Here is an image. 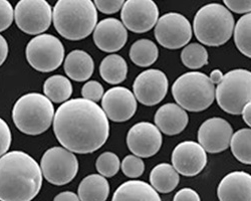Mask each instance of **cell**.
<instances>
[{"mask_svg":"<svg viewBox=\"0 0 251 201\" xmlns=\"http://www.w3.org/2000/svg\"><path fill=\"white\" fill-rule=\"evenodd\" d=\"M77 193L80 201H106L110 194V184L106 177L91 174L82 179Z\"/></svg>","mask_w":251,"mask_h":201,"instance_id":"cell-23","label":"cell"},{"mask_svg":"<svg viewBox=\"0 0 251 201\" xmlns=\"http://www.w3.org/2000/svg\"><path fill=\"white\" fill-rule=\"evenodd\" d=\"M230 148L239 162L251 165V129L236 131L230 142Z\"/></svg>","mask_w":251,"mask_h":201,"instance_id":"cell-28","label":"cell"},{"mask_svg":"<svg viewBox=\"0 0 251 201\" xmlns=\"http://www.w3.org/2000/svg\"><path fill=\"white\" fill-rule=\"evenodd\" d=\"M103 95V87L99 82H97V80H90V82L83 85L81 89L82 99H86L94 103L100 100Z\"/></svg>","mask_w":251,"mask_h":201,"instance_id":"cell-33","label":"cell"},{"mask_svg":"<svg viewBox=\"0 0 251 201\" xmlns=\"http://www.w3.org/2000/svg\"><path fill=\"white\" fill-rule=\"evenodd\" d=\"M14 20V10L7 0H0V32L6 30Z\"/></svg>","mask_w":251,"mask_h":201,"instance_id":"cell-34","label":"cell"},{"mask_svg":"<svg viewBox=\"0 0 251 201\" xmlns=\"http://www.w3.org/2000/svg\"><path fill=\"white\" fill-rule=\"evenodd\" d=\"M17 27L30 35L47 31L52 22V9L46 0H20L14 9Z\"/></svg>","mask_w":251,"mask_h":201,"instance_id":"cell-10","label":"cell"},{"mask_svg":"<svg viewBox=\"0 0 251 201\" xmlns=\"http://www.w3.org/2000/svg\"><path fill=\"white\" fill-rule=\"evenodd\" d=\"M169 82L166 75L156 69L142 72L135 79L133 90L137 100L152 107L161 103L168 93Z\"/></svg>","mask_w":251,"mask_h":201,"instance_id":"cell-13","label":"cell"},{"mask_svg":"<svg viewBox=\"0 0 251 201\" xmlns=\"http://www.w3.org/2000/svg\"><path fill=\"white\" fill-rule=\"evenodd\" d=\"M44 93L53 103H66L73 94V85L67 76L55 75L45 82Z\"/></svg>","mask_w":251,"mask_h":201,"instance_id":"cell-27","label":"cell"},{"mask_svg":"<svg viewBox=\"0 0 251 201\" xmlns=\"http://www.w3.org/2000/svg\"><path fill=\"white\" fill-rule=\"evenodd\" d=\"M219 201H251V174L245 171L228 173L217 188Z\"/></svg>","mask_w":251,"mask_h":201,"instance_id":"cell-19","label":"cell"},{"mask_svg":"<svg viewBox=\"0 0 251 201\" xmlns=\"http://www.w3.org/2000/svg\"><path fill=\"white\" fill-rule=\"evenodd\" d=\"M12 135L9 126L5 121L0 118V158L8 153L11 146Z\"/></svg>","mask_w":251,"mask_h":201,"instance_id":"cell-35","label":"cell"},{"mask_svg":"<svg viewBox=\"0 0 251 201\" xmlns=\"http://www.w3.org/2000/svg\"><path fill=\"white\" fill-rule=\"evenodd\" d=\"M233 129L225 119L214 117L206 120L198 130L199 144L208 153L225 151L233 136Z\"/></svg>","mask_w":251,"mask_h":201,"instance_id":"cell-15","label":"cell"},{"mask_svg":"<svg viewBox=\"0 0 251 201\" xmlns=\"http://www.w3.org/2000/svg\"><path fill=\"white\" fill-rule=\"evenodd\" d=\"M173 201H201L199 194L192 188H182L174 196Z\"/></svg>","mask_w":251,"mask_h":201,"instance_id":"cell-38","label":"cell"},{"mask_svg":"<svg viewBox=\"0 0 251 201\" xmlns=\"http://www.w3.org/2000/svg\"><path fill=\"white\" fill-rule=\"evenodd\" d=\"M125 27L135 32L151 30L159 20V8L152 0H127L121 11Z\"/></svg>","mask_w":251,"mask_h":201,"instance_id":"cell-12","label":"cell"},{"mask_svg":"<svg viewBox=\"0 0 251 201\" xmlns=\"http://www.w3.org/2000/svg\"><path fill=\"white\" fill-rule=\"evenodd\" d=\"M172 165L183 176H196L207 165V153L195 141H184L173 150Z\"/></svg>","mask_w":251,"mask_h":201,"instance_id":"cell-16","label":"cell"},{"mask_svg":"<svg viewBox=\"0 0 251 201\" xmlns=\"http://www.w3.org/2000/svg\"><path fill=\"white\" fill-rule=\"evenodd\" d=\"M112 201H161L158 192L145 181L130 180L121 184Z\"/></svg>","mask_w":251,"mask_h":201,"instance_id":"cell-21","label":"cell"},{"mask_svg":"<svg viewBox=\"0 0 251 201\" xmlns=\"http://www.w3.org/2000/svg\"><path fill=\"white\" fill-rule=\"evenodd\" d=\"M64 68L70 78L75 82H86L94 74L95 63L85 50H75L67 55Z\"/></svg>","mask_w":251,"mask_h":201,"instance_id":"cell-22","label":"cell"},{"mask_svg":"<svg viewBox=\"0 0 251 201\" xmlns=\"http://www.w3.org/2000/svg\"><path fill=\"white\" fill-rule=\"evenodd\" d=\"M234 18L226 6L209 3L202 6L195 14L193 30L202 45L220 47L231 38L234 32Z\"/></svg>","mask_w":251,"mask_h":201,"instance_id":"cell-4","label":"cell"},{"mask_svg":"<svg viewBox=\"0 0 251 201\" xmlns=\"http://www.w3.org/2000/svg\"><path fill=\"white\" fill-rule=\"evenodd\" d=\"M128 40V31L121 20L104 18L97 25L94 30V42L104 52H117Z\"/></svg>","mask_w":251,"mask_h":201,"instance_id":"cell-18","label":"cell"},{"mask_svg":"<svg viewBox=\"0 0 251 201\" xmlns=\"http://www.w3.org/2000/svg\"><path fill=\"white\" fill-rule=\"evenodd\" d=\"M53 201H80L79 197L72 191H64L57 194Z\"/></svg>","mask_w":251,"mask_h":201,"instance_id":"cell-40","label":"cell"},{"mask_svg":"<svg viewBox=\"0 0 251 201\" xmlns=\"http://www.w3.org/2000/svg\"><path fill=\"white\" fill-rule=\"evenodd\" d=\"M43 186L40 165L24 151L0 158V201H31Z\"/></svg>","mask_w":251,"mask_h":201,"instance_id":"cell-2","label":"cell"},{"mask_svg":"<svg viewBox=\"0 0 251 201\" xmlns=\"http://www.w3.org/2000/svg\"><path fill=\"white\" fill-rule=\"evenodd\" d=\"M215 99L227 114L240 115L245 105L251 102V72L235 69L225 74L216 88Z\"/></svg>","mask_w":251,"mask_h":201,"instance_id":"cell-7","label":"cell"},{"mask_svg":"<svg viewBox=\"0 0 251 201\" xmlns=\"http://www.w3.org/2000/svg\"><path fill=\"white\" fill-rule=\"evenodd\" d=\"M152 187L160 193L172 192L180 182V175L173 165L160 163L156 165L150 173Z\"/></svg>","mask_w":251,"mask_h":201,"instance_id":"cell-24","label":"cell"},{"mask_svg":"<svg viewBox=\"0 0 251 201\" xmlns=\"http://www.w3.org/2000/svg\"><path fill=\"white\" fill-rule=\"evenodd\" d=\"M234 43L238 50L251 58V13L241 16L234 27Z\"/></svg>","mask_w":251,"mask_h":201,"instance_id":"cell-29","label":"cell"},{"mask_svg":"<svg viewBox=\"0 0 251 201\" xmlns=\"http://www.w3.org/2000/svg\"><path fill=\"white\" fill-rule=\"evenodd\" d=\"M223 77H224V74L218 69L213 70L211 72L210 75H209V78H210V80L213 83V85H217V86L222 82Z\"/></svg>","mask_w":251,"mask_h":201,"instance_id":"cell-41","label":"cell"},{"mask_svg":"<svg viewBox=\"0 0 251 201\" xmlns=\"http://www.w3.org/2000/svg\"><path fill=\"white\" fill-rule=\"evenodd\" d=\"M121 167L119 157L113 152H103L96 161V168L100 175L103 177L115 176Z\"/></svg>","mask_w":251,"mask_h":201,"instance_id":"cell-31","label":"cell"},{"mask_svg":"<svg viewBox=\"0 0 251 201\" xmlns=\"http://www.w3.org/2000/svg\"><path fill=\"white\" fill-rule=\"evenodd\" d=\"M8 55V44L6 39L0 34V67H1Z\"/></svg>","mask_w":251,"mask_h":201,"instance_id":"cell-39","label":"cell"},{"mask_svg":"<svg viewBox=\"0 0 251 201\" xmlns=\"http://www.w3.org/2000/svg\"><path fill=\"white\" fill-rule=\"evenodd\" d=\"M101 109L108 119L117 123L130 120L137 111V99L129 89L114 87L104 93Z\"/></svg>","mask_w":251,"mask_h":201,"instance_id":"cell-17","label":"cell"},{"mask_svg":"<svg viewBox=\"0 0 251 201\" xmlns=\"http://www.w3.org/2000/svg\"><path fill=\"white\" fill-rule=\"evenodd\" d=\"M159 56L158 47L154 42L147 38H142L135 42L130 49V58L132 62L141 68H148L156 63Z\"/></svg>","mask_w":251,"mask_h":201,"instance_id":"cell-26","label":"cell"},{"mask_svg":"<svg viewBox=\"0 0 251 201\" xmlns=\"http://www.w3.org/2000/svg\"><path fill=\"white\" fill-rule=\"evenodd\" d=\"M183 65L190 70H198L208 65V51L200 44L187 45L181 52Z\"/></svg>","mask_w":251,"mask_h":201,"instance_id":"cell-30","label":"cell"},{"mask_svg":"<svg viewBox=\"0 0 251 201\" xmlns=\"http://www.w3.org/2000/svg\"><path fill=\"white\" fill-rule=\"evenodd\" d=\"M163 137L158 127L150 122L135 124L128 132L127 145L137 157L150 158L161 149Z\"/></svg>","mask_w":251,"mask_h":201,"instance_id":"cell-14","label":"cell"},{"mask_svg":"<svg viewBox=\"0 0 251 201\" xmlns=\"http://www.w3.org/2000/svg\"><path fill=\"white\" fill-rule=\"evenodd\" d=\"M242 119L247 126L251 128V102L245 105V107L242 110Z\"/></svg>","mask_w":251,"mask_h":201,"instance_id":"cell-42","label":"cell"},{"mask_svg":"<svg viewBox=\"0 0 251 201\" xmlns=\"http://www.w3.org/2000/svg\"><path fill=\"white\" fill-rule=\"evenodd\" d=\"M154 34L163 48L178 50L185 48L191 40L192 26L184 15L178 12H169L159 18Z\"/></svg>","mask_w":251,"mask_h":201,"instance_id":"cell-11","label":"cell"},{"mask_svg":"<svg viewBox=\"0 0 251 201\" xmlns=\"http://www.w3.org/2000/svg\"><path fill=\"white\" fill-rule=\"evenodd\" d=\"M215 85L201 72H189L180 75L172 86V95L185 111L202 112L215 100Z\"/></svg>","mask_w":251,"mask_h":201,"instance_id":"cell-6","label":"cell"},{"mask_svg":"<svg viewBox=\"0 0 251 201\" xmlns=\"http://www.w3.org/2000/svg\"><path fill=\"white\" fill-rule=\"evenodd\" d=\"M44 177L50 183L57 186L66 185L75 179L78 172V160L75 153L62 147L47 150L40 160Z\"/></svg>","mask_w":251,"mask_h":201,"instance_id":"cell-9","label":"cell"},{"mask_svg":"<svg viewBox=\"0 0 251 201\" xmlns=\"http://www.w3.org/2000/svg\"><path fill=\"white\" fill-rule=\"evenodd\" d=\"M25 55L28 64L35 71L50 73L64 62L65 48L56 36L44 33L30 40L26 46Z\"/></svg>","mask_w":251,"mask_h":201,"instance_id":"cell-8","label":"cell"},{"mask_svg":"<svg viewBox=\"0 0 251 201\" xmlns=\"http://www.w3.org/2000/svg\"><path fill=\"white\" fill-rule=\"evenodd\" d=\"M154 120L156 126L162 133L174 136L185 130L189 123V116L179 105L168 103L158 109Z\"/></svg>","mask_w":251,"mask_h":201,"instance_id":"cell-20","label":"cell"},{"mask_svg":"<svg viewBox=\"0 0 251 201\" xmlns=\"http://www.w3.org/2000/svg\"><path fill=\"white\" fill-rule=\"evenodd\" d=\"M100 75L106 83L119 85L127 78L128 65L120 54L112 53L101 60Z\"/></svg>","mask_w":251,"mask_h":201,"instance_id":"cell-25","label":"cell"},{"mask_svg":"<svg viewBox=\"0 0 251 201\" xmlns=\"http://www.w3.org/2000/svg\"><path fill=\"white\" fill-rule=\"evenodd\" d=\"M121 168L123 173L129 178H138L143 175L145 171L144 161L135 155L126 156L122 163Z\"/></svg>","mask_w":251,"mask_h":201,"instance_id":"cell-32","label":"cell"},{"mask_svg":"<svg viewBox=\"0 0 251 201\" xmlns=\"http://www.w3.org/2000/svg\"><path fill=\"white\" fill-rule=\"evenodd\" d=\"M51 100L39 93H28L20 97L12 109L16 128L24 134L36 136L45 133L54 119Z\"/></svg>","mask_w":251,"mask_h":201,"instance_id":"cell-5","label":"cell"},{"mask_svg":"<svg viewBox=\"0 0 251 201\" xmlns=\"http://www.w3.org/2000/svg\"><path fill=\"white\" fill-rule=\"evenodd\" d=\"M97 10L104 14H114L121 10L125 4L123 0H96L94 1Z\"/></svg>","mask_w":251,"mask_h":201,"instance_id":"cell-36","label":"cell"},{"mask_svg":"<svg viewBox=\"0 0 251 201\" xmlns=\"http://www.w3.org/2000/svg\"><path fill=\"white\" fill-rule=\"evenodd\" d=\"M56 31L69 40L88 37L98 25V10L92 0H58L52 10Z\"/></svg>","mask_w":251,"mask_h":201,"instance_id":"cell-3","label":"cell"},{"mask_svg":"<svg viewBox=\"0 0 251 201\" xmlns=\"http://www.w3.org/2000/svg\"><path fill=\"white\" fill-rule=\"evenodd\" d=\"M224 4L229 11L239 14L251 13V0H224Z\"/></svg>","mask_w":251,"mask_h":201,"instance_id":"cell-37","label":"cell"},{"mask_svg":"<svg viewBox=\"0 0 251 201\" xmlns=\"http://www.w3.org/2000/svg\"><path fill=\"white\" fill-rule=\"evenodd\" d=\"M53 132L64 148L73 153L90 154L108 141L109 119L97 103L76 98L67 100L57 109Z\"/></svg>","mask_w":251,"mask_h":201,"instance_id":"cell-1","label":"cell"}]
</instances>
